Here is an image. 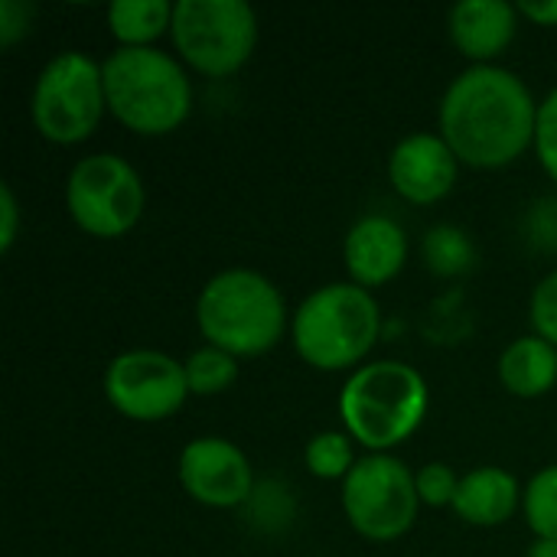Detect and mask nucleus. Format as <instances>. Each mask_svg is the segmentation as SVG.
I'll list each match as a JSON object with an SVG mask.
<instances>
[{"mask_svg":"<svg viewBox=\"0 0 557 557\" xmlns=\"http://www.w3.org/2000/svg\"><path fill=\"white\" fill-rule=\"evenodd\" d=\"M529 557H557V542H548V539H539L532 548H529Z\"/></svg>","mask_w":557,"mask_h":557,"instance_id":"28","label":"nucleus"},{"mask_svg":"<svg viewBox=\"0 0 557 557\" xmlns=\"http://www.w3.org/2000/svg\"><path fill=\"white\" fill-rule=\"evenodd\" d=\"M101 75L111 114L137 134H170L193 108V88L183 65L153 46L114 49L104 59Z\"/></svg>","mask_w":557,"mask_h":557,"instance_id":"2","label":"nucleus"},{"mask_svg":"<svg viewBox=\"0 0 557 557\" xmlns=\"http://www.w3.org/2000/svg\"><path fill=\"white\" fill-rule=\"evenodd\" d=\"M104 104L101 65L85 52H62L36 78L33 121L46 140L78 144L98 127Z\"/></svg>","mask_w":557,"mask_h":557,"instance_id":"7","label":"nucleus"},{"mask_svg":"<svg viewBox=\"0 0 557 557\" xmlns=\"http://www.w3.org/2000/svg\"><path fill=\"white\" fill-rule=\"evenodd\" d=\"M196 320L209 346L228 356H261L284 336L287 310L268 277L238 268L215 274L202 287Z\"/></svg>","mask_w":557,"mask_h":557,"instance_id":"3","label":"nucleus"},{"mask_svg":"<svg viewBox=\"0 0 557 557\" xmlns=\"http://www.w3.org/2000/svg\"><path fill=\"white\" fill-rule=\"evenodd\" d=\"M519 13L522 16H529V20H535V23H542V26H557V0H525V3H519Z\"/></svg>","mask_w":557,"mask_h":557,"instance_id":"27","label":"nucleus"},{"mask_svg":"<svg viewBox=\"0 0 557 557\" xmlns=\"http://www.w3.org/2000/svg\"><path fill=\"white\" fill-rule=\"evenodd\" d=\"M539 104L529 85L499 65L460 72L441 101V137L457 160L496 170L525 153L535 140Z\"/></svg>","mask_w":557,"mask_h":557,"instance_id":"1","label":"nucleus"},{"mask_svg":"<svg viewBox=\"0 0 557 557\" xmlns=\"http://www.w3.org/2000/svg\"><path fill=\"white\" fill-rule=\"evenodd\" d=\"M183 59L202 75L238 72L258 42V16L245 0H180L170 23Z\"/></svg>","mask_w":557,"mask_h":557,"instance_id":"6","label":"nucleus"},{"mask_svg":"<svg viewBox=\"0 0 557 557\" xmlns=\"http://www.w3.org/2000/svg\"><path fill=\"white\" fill-rule=\"evenodd\" d=\"M65 206L82 232L95 238H121L144 212V186L124 157L95 153L72 166Z\"/></svg>","mask_w":557,"mask_h":557,"instance_id":"8","label":"nucleus"},{"mask_svg":"<svg viewBox=\"0 0 557 557\" xmlns=\"http://www.w3.org/2000/svg\"><path fill=\"white\" fill-rule=\"evenodd\" d=\"M418 480L388 454H372L352 467L343 480V509L359 535L369 542H392L414 525Z\"/></svg>","mask_w":557,"mask_h":557,"instance_id":"9","label":"nucleus"},{"mask_svg":"<svg viewBox=\"0 0 557 557\" xmlns=\"http://www.w3.org/2000/svg\"><path fill=\"white\" fill-rule=\"evenodd\" d=\"M180 483L196 503L212 509L242 506L255 486L248 457L225 437H199L186 444L180 457Z\"/></svg>","mask_w":557,"mask_h":557,"instance_id":"11","label":"nucleus"},{"mask_svg":"<svg viewBox=\"0 0 557 557\" xmlns=\"http://www.w3.org/2000/svg\"><path fill=\"white\" fill-rule=\"evenodd\" d=\"M428 411V382L405 362L362 366L339 395L346 431L369 450H388L408 441Z\"/></svg>","mask_w":557,"mask_h":557,"instance_id":"4","label":"nucleus"},{"mask_svg":"<svg viewBox=\"0 0 557 557\" xmlns=\"http://www.w3.org/2000/svg\"><path fill=\"white\" fill-rule=\"evenodd\" d=\"M29 3H16V0H0V42L10 46L16 42L26 29H29Z\"/></svg>","mask_w":557,"mask_h":557,"instance_id":"25","label":"nucleus"},{"mask_svg":"<svg viewBox=\"0 0 557 557\" xmlns=\"http://www.w3.org/2000/svg\"><path fill=\"white\" fill-rule=\"evenodd\" d=\"M532 326L535 336L557 346V271H552L532 294Z\"/></svg>","mask_w":557,"mask_h":557,"instance_id":"24","label":"nucleus"},{"mask_svg":"<svg viewBox=\"0 0 557 557\" xmlns=\"http://www.w3.org/2000/svg\"><path fill=\"white\" fill-rule=\"evenodd\" d=\"M235 379H238L235 356H228V352H222V349H215V346L196 349V352L186 359V382H189V392H193V395H219V392H225Z\"/></svg>","mask_w":557,"mask_h":557,"instance_id":"18","label":"nucleus"},{"mask_svg":"<svg viewBox=\"0 0 557 557\" xmlns=\"http://www.w3.org/2000/svg\"><path fill=\"white\" fill-rule=\"evenodd\" d=\"M519 509V480L499 467H480L460 480L454 512L480 529L503 525Z\"/></svg>","mask_w":557,"mask_h":557,"instance_id":"15","label":"nucleus"},{"mask_svg":"<svg viewBox=\"0 0 557 557\" xmlns=\"http://www.w3.org/2000/svg\"><path fill=\"white\" fill-rule=\"evenodd\" d=\"M516 20L519 7L506 0H463L450 10V36L467 59L486 65L512 42Z\"/></svg>","mask_w":557,"mask_h":557,"instance_id":"14","label":"nucleus"},{"mask_svg":"<svg viewBox=\"0 0 557 557\" xmlns=\"http://www.w3.org/2000/svg\"><path fill=\"white\" fill-rule=\"evenodd\" d=\"M388 176L398 196L414 206H431L454 189L457 153L437 134H411L392 150Z\"/></svg>","mask_w":557,"mask_h":557,"instance_id":"12","label":"nucleus"},{"mask_svg":"<svg viewBox=\"0 0 557 557\" xmlns=\"http://www.w3.org/2000/svg\"><path fill=\"white\" fill-rule=\"evenodd\" d=\"M0 215H3V228H0V248L10 251L13 238H16V199H13V189L3 183L0 186Z\"/></svg>","mask_w":557,"mask_h":557,"instance_id":"26","label":"nucleus"},{"mask_svg":"<svg viewBox=\"0 0 557 557\" xmlns=\"http://www.w3.org/2000/svg\"><path fill=\"white\" fill-rule=\"evenodd\" d=\"M379 304L359 284H326L294 313V346L304 362L323 372L349 369L379 339Z\"/></svg>","mask_w":557,"mask_h":557,"instance_id":"5","label":"nucleus"},{"mask_svg":"<svg viewBox=\"0 0 557 557\" xmlns=\"http://www.w3.org/2000/svg\"><path fill=\"white\" fill-rule=\"evenodd\" d=\"M307 470L320 480H346L356 467L352 460V444L349 437L336 434V431H326V434H317L310 444H307Z\"/></svg>","mask_w":557,"mask_h":557,"instance_id":"21","label":"nucleus"},{"mask_svg":"<svg viewBox=\"0 0 557 557\" xmlns=\"http://www.w3.org/2000/svg\"><path fill=\"white\" fill-rule=\"evenodd\" d=\"M418 496L428 506H454L460 480L454 476V470L447 463H428L418 476Z\"/></svg>","mask_w":557,"mask_h":557,"instance_id":"22","label":"nucleus"},{"mask_svg":"<svg viewBox=\"0 0 557 557\" xmlns=\"http://www.w3.org/2000/svg\"><path fill=\"white\" fill-rule=\"evenodd\" d=\"M173 23L166 0H117L108 7V26L121 46H147Z\"/></svg>","mask_w":557,"mask_h":557,"instance_id":"17","label":"nucleus"},{"mask_svg":"<svg viewBox=\"0 0 557 557\" xmlns=\"http://www.w3.org/2000/svg\"><path fill=\"white\" fill-rule=\"evenodd\" d=\"M104 395L131 421H163L180 411L193 392L186 366L157 349H131L108 366Z\"/></svg>","mask_w":557,"mask_h":557,"instance_id":"10","label":"nucleus"},{"mask_svg":"<svg viewBox=\"0 0 557 557\" xmlns=\"http://www.w3.org/2000/svg\"><path fill=\"white\" fill-rule=\"evenodd\" d=\"M343 255L359 287H379L405 268L408 238L388 215H366L349 228Z\"/></svg>","mask_w":557,"mask_h":557,"instance_id":"13","label":"nucleus"},{"mask_svg":"<svg viewBox=\"0 0 557 557\" xmlns=\"http://www.w3.org/2000/svg\"><path fill=\"white\" fill-rule=\"evenodd\" d=\"M535 150L548 176L557 183V88L539 104V124H535Z\"/></svg>","mask_w":557,"mask_h":557,"instance_id":"23","label":"nucleus"},{"mask_svg":"<svg viewBox=\"0 0 557 557\" xmlns=\"http://www.w3.org/2000/svg\"><path fill=\"white\" fill-rule=\"evenodd\" d=\"M424 258L434 274H447V277L463 274L473 264V245L460 228L437 225V228H431V235L424 242Z\"/></svg>","mask_w":557,"mask_h":557,"instance_id":"19","label":"nucleus"},{"mask_svg":"<svg viewBox=\"0 0 557 557\" xmlns=\"http://www.w3.org/2000/svg\"><path fill=\"white\" fill-rule=\"evenodd\" d=\"M525 519L539 539L557 542V463L532 476L525 490Z\"/></svg>","mask_w":557,"mask_h":557,"instance_id":"20","label":"nucleus"},{"mask_svg":"<svg viewBox=\"0 0 557 557\" xmlns=\"http://www.w3.org/2000/svg\"><path fill=\"white\" fill-rule=\"evenodd\" d=\"M503 385L519 398H539L557 382V346L542 336L516 339L499 359Z\"/></svg>","mask_w":557,"mask_h":557,"instance_id":"16","label":"nucleus"}]
</instances>
